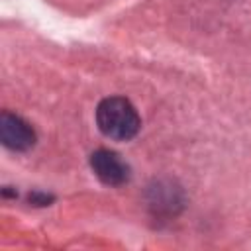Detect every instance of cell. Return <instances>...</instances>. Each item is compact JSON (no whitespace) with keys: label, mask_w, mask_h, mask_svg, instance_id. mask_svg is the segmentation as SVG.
Instances as JSON below:
<instances>
[{"label":"cell","mask_w":251,"mask_h":251,"mask_svg":"<svg viewBox=\"0 0 251 251\" xmlns=\"http://www.w3.org/2000/svg\"><path fill=\"white\" fill-rule=\"evenodd\" d=\"M96 124L100 131L116 141H127L135 137L141 127V120L133 104L122 96L104 98L96 108Z\"/></svg>","instance_id":"1"},{"label":"cell","mask_w":251,"mask_h":251,"mask_svg":"<svg viewBox=\"0 0 251 251\" xmlns=\"http://www.w3.org/2000/svg\"><path fill=\"white\" fill-rule=\"evenodd\" d=\"M0 141L12 151H27L35 143V131L20 116L4 112L0 116Z\"/></svg>","instance_id":"2"},{"label":"cell","mask_w":251,"mask_h":251,"mask_svg":"<svg viewBox=\"0 0 251 251\" xmlns=\"http://www.w3.org/2000/svg\"><path fill=\"white\" fill-rule=\"evenodd\" d=\"M90 167L94 175L108 186H120L129 178V167L120 159V155L108 149L94 151L90 155Z\"/></svg>","instance_id":"3"}]
</instances>
